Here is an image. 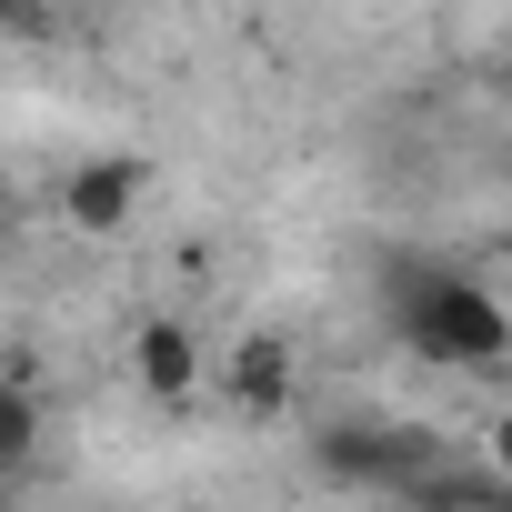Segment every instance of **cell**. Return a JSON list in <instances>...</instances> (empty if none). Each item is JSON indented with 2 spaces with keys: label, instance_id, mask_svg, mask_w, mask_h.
Masks as SVG:
<instances>
[{
  "label": "cell",
  "instance_id": "cell-3",
  "mask_svg": "<svg viewBox=\"0 0 512 512\" xmlns=\"http://www.w3.org/2000/svg\"><path fill=\"white\" fill-rule=\"evenodd\" d=\"M211 392H221L241 422H282V412L302 402V352H292L272 322H251V332H231V342L211 352Z\"/></svg>",
  "mask_w": 512,
  "mask_h": 512
},
{
  "label": "cell",
  "instance_id": "cell-7",
  "mask_svg": "<svg viewBox=\"0 0 512 512\" xmlns=\"http://www.w3.org/2000/svg\"><path fill=\"white\" fill-rule=\"evenodd\" d=\"M11 21H31V0H0V31H11Z\"/></svg>",
  "mask_w": 512,
  "mask_h": 512
},
{
  "label": "cell",
  "instance_id": "cell-4",
  "mask_svg": "<svg viewBox=\"0 0 512 512\" xmlns=\"http://www.w3.org/2000/svg\"><path fill=\"white\" fill-rule=\"evenodd\" d=\"M131 382H141L151 402H201V392H211V342H201L181 312H151V322L131 332Z\"/></svg>",
  "mask_w": 512,
  "mask_h": 512
},
{
  "label": "cell",
  "instance_id": "cell-1",
  "mask_svg": "<svg viewBox=\"0 0 512 512\" xmlns=\"http://www.w3.org/2000/svg\"><path fill=\"white\" fill-rule=\"evenodd\" d=\"M402 342H412V362H432V372H502V362H512V312H502V292L442 272V282L402 292Z\"/></svg>",
  "mask_w": 512,
  "mask_h": 512
},
{
  "label": "cell",
  "instance_id": "cell-2",
  "mask_svg": "<svg viewBox=\"0 0 512 512\" xmlns=\"http://www.w3.org/2000/svg\"><path fill=\"white\" fill-rule=\"evenodd\" d=\"M141 201H151V161H141V151H91V161H71L61 191H51V211H61L71 241H121V231L141 221Z\"/></svg>",
  "mask_w": 512,
  "mask_h": 512
},
{
  "label": "cell",
  "instance_id": "cell-5",
  "mask_svg": "<svg viewBox=\"0 0 512 512\" xmlns=\"http://www.w3.org/2000/svg\"><path fill=\"white\" fill-rule=\"evenodd\" d=\"M31 442H41V402H31L11 372H0V472H11V462H31Z\"/></svg>",
  "mask_w": 512,
  "mask_h": 512
},
{
  "label": "cell",
  "instance_id": "cell-6",
  "mask_svg": "<svg viewBox=\"0 0 512 512\" xmlns=\"http://www.w3.org/2000/svg\"><path fill=\"white\" fill-rule=\"evenodd\" d=\"M482 462H492V482L512 492V412H492V422H482Z\"/></svg>",
  "mask_w": 512,
  "mask_h": 512
}]
</instances>
